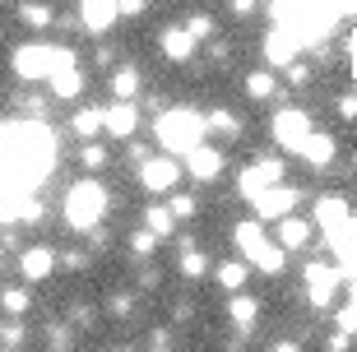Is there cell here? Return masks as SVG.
Wrapping results in <instances>:
<instances>
[{
    "mask_svg": "<svg viewBox=\"0 0 357 352\" xmlns=\"http://www.w3.org/2000/svg\"><path fill=\"white\" fill-rule=\"evenodd\" d=\"M52 135L42 125H0V176L24 190H38V181L52 171Z\"/></svg>",
    "mask_w": 357,
    "mask_h": 352,
    "instance_id": "6da1fadb",
    "label": "cell"
},
{
    "mask_svg": "<svg viewBox=\"0 0 357 352\" xmlns=\"http://www.w3.org/2000/svg\"><path fill=\"white\" fill-rule=\"evenodd\" d=\"M153 135H158V148H167V153L176 158V153H190V148L204 144L209 121L199 116L195 107H172V112H162V116H158Z\"/></svg>",
    "mask_w": 357,
    "mask_h": 352,
    "instance_id": "7a4b0ae2",
    "label": "cell"
},
{
    "mask_svg": "<svg viewBox=\"0 0 357 352\" xmlns=\"http://www.w3.org/2000/svg\"><path fill=\"white\" fill-rule=\"evenodd\" d=\"M79 66L70 47H47V42H28L14 52V75L24 79V84H38V79H52L56 70H70Z\"/></svg>",
    "mask_w": 357,
    "mask_h": 352,
    "instance_id": "3957f363",
    "label": "cell"
},
{
    "mask_svg": "<svg viewBox=\"0 0 357 352\" xmlns=\"http://www.w3.org/2000/svg\"><path fill=\"white\" fill-rule=\"evenodd\" d=\"M107 213V190L93 176H84V181L70 185V195H66V222L75 227V232H93L98 222H102Z\"/></svg>",
    "mask_w": 357,
    "mask_h": 352,
    "instance_id": "277c9868",
    "label": "cell"
},
{
    "mask_svg": "<svg viewBox=\"0 0 357 352\" xmlns=\"http://www.w3.org/2000/svg\"><path fill=\"white\" fill-rule=\"evenodd\" d=\"M237 246H241V255H246L255 269H265V274H278L283 260H288L283 246H269L265 241V227H260V222H237Z\"/></svg>",
    "mask_w": 357,
    "mask_h": 352,
    "instance_id": "5b68a950",
    "label": "cell"
},
{
    "mask_svg": "<svg viewBox=\"0 0 357 352\" xmlns=\"http://www.w3.org/2000/svg\"><path fill=\"white\" fill-rule=\"evenodd\" d=\"M339 283H344V269L339 264H306V297H311V306H334V297H339Z\"/></svg>",
    "mask_w": 357,
    "mask_h": 352,
    "instance_id": "8992f818",
    "label": "cell"
},
{
    "mask_svg": "<svg viewBox=\"0 0 357 352\" xmlns=\"http://www.w3.org/2000/svg\"><path fill=\"white\" fill-rule=\"evenodd\" d=\"M269 185H283V162H278V158H260L251 167H241V176H237V190L246 199H255L260 190H269Z\"/></svg>",
    "mask_w": 357,
    "mask_h": 352,
    "instance_id": "52a82bcc",
    "label": "cell"
},
{
    "mask_svg": "<svg viewBox=\"0 0 357 352\" xmlns=\"http://www.w3.org/2000/svg\"><path fill=\"white\" fill-rule=\"evenodd\" d=\"M176 181H181V167H176V158H172V153L139 162V185H144L149 195H167Z\"/></svg>",
    "mask_w": 357,
    "mask_h": 352,
    "instance_id": "ba28073f",
    "label": "cell"
},
{
    "mask_svg": "<svg viewBox=\"0 0 357 352\" xmlns=\"http://www.w3.org/2000/svg\"><path fill=\"white\" fill-rule=\"evenodd\" d=\"M274 139L283 144V148H292V153H302L306 139H311V121H306V112L283 107V112L274 116Z\"/></svg>",
    "mask_w": 357,
    "mask_h": 352,
    "instance_id": "9c48e42d",
    "label": "cell"
},
{
    "mask_svg": "<svg viewBox=\"0 0 357 352\" xmlns=\"http://www.w3.org/2000/svg\"><path fill=\"white\" fill-rule=\"evenodd\" d=\"M297 199H302V190H297V185H269V190H260L251 204H255V213H260V218L278 222V218H288V213L297 209Z\"/></svg>",
    "mask_w": 357,
    "mask_h": 352,
    "instance_id": "30bf717a",
    "label": "cell"
},
{
    "mask_svg": "<svg viewBox=\"0 0 357 352\" xmlns=\"http://www.w3.org/2000/svg\"><path fill=\"white\" fill-rule=\"evenodd\" d=\"M116 19H121L116 0H79V24L89 28V33H107Z\"/></svg>",
    "mask_w": 357,
    "mask_h": 352,
    "instance_id": "8fae6325",
    "label": "cell"
},
{
    "mask_svg": "<svg viewBox=\"0 0 357 352\" xmlns=\"http://www.w3.org/2000/svg\"><path fill=\"white\" fill-rule=\"evenodd\" d=\"M135 125H139L135 102H112V107H102V130L112 135V139H130Z\"/></svg>",
    "mask_w": 357,
    "mask_h": 352,
    "instance_id": "7c38bea8",
    "label": "cell"
},
{
    "mask_svg": "<svg viewBox=\"0 0 357 352\" xmlns=\"http://www.w3.org/2000/svg\"><path fill=\"white\" fill-rule=\"evenodd\" d=\"M297 47H302V42H297V38L288 33V28L278 24L274 33L265 38V61H269V66H283V70H288L292 61H297Z\"/></svg>",
    "mask_w": 357,
    "mask_h": 352,
    "instance_id": "4fadbf2b",
    "label": "cell"
},
{
    "mask_svg": "<svg viewBox=\"0 0 357 352\" xmlns=\"http://www.w3.org/2000/svg\"><path fill=\"white\" fill-rule=\"evenodd\" d=\"M56 269V255L47 246H28L24 255H19V274L28 278V283H42V278H52Z\"/></svg>",
    "mask_w": 357,
    "mask_h": 352,
    "instance_id": "5bb4252c",
    "label": "cell"
},
{
    "mask_svg": "<svg viewBox=\"0 0 357 352\" xmlns=\"http://www.w3.org/2000/svg\"><path fill=\"white\" fill-rule=\"evenodd\" d=\"M274 236H278V246H283V250H302L306 241H311V222L297 218V213H288V218L274 222Z\"/></svg>",
    "mask_w": 357,
    "mask_h": 352,
    "instance_id": "9a60e30c",
    "label": "cell"
},
{
    "mask_svg": "<svg viewBox=\"0 0 357 352\" xmlns=\"http://www.w3.org/2000/svg\"><path fill=\"white\" fill-rule=\"evenodd\" d=\"M190 176H195V181H213V176H218V171H223V148H204V144H199V148H190Z\"/></svg>",
    "mask_w": 357,
    "mask_h": 352,
    "instance_id": "2e32d148",
    "label": "cell"
},
{
    "mask_svg": "<svg viewBox=\"0 0 357 352\" xmlns=\"http://www.w3.org/2000/svg\"><path fill=\"white\" fill-rule=\"evenodd\" d=\"M353 213H348V199H339V195H325V199H316V222L325 227V232H334L339 222H348Z\"/></svg>",
    "mask_w": 357,
    "mask_h": 352,
    "instance_id": "e0dca14e",
    "label": "cell"
},
{
    "mask_svg": "<svg viewBox=\"0 0 357 352\" xmlns=\"http://www.w3.org/2000/svg\"><path fill=\"white\" fill-rule=\"evenodd\" d=\"M190 52H195V38L185 28H162V56L167 61H190Z\"/></svg>",
    "mask_w": 357,
    "mask_h": 352,
    "instance_id": "ac0fdd59",
    "label": "cell"
},
{
    "mask_svg": "<svg viewBox=\"0 0 357 352\" xmlns=\"http://www.w3.org/2000/svg\"><path fill=\"white\" fill-rule=\"evenodd\" d=\"M325 241H330V250L339 255V260H348L357 250V218H348V222H339L334 232H325Z\"/></svg>",
    "mask_w": 357,
    "mask_h": 352,
    "instance_id": "d6986e66",
    "label": "cell"
},
{
    "mask_svg": "<svg viewBox=\"0 0 357 352\" xmlns=\"http://www.w3.org/2000/svg\"><path fill=\"white\" fill-rule=\"evenodd\" d=\"M302 158L311 162V167H330V162H334V135H316V130H311Z\"/></svg>",
    "mask_w": 357,
    "mask_h": 352,
    "instance_id": "ffe728a7",
    "label": "cell"
},
{
    "mask_svg": "<svg viewBox=\"0 0 357 352\" xmlns=\"http://www.w3.org/2000/svg\"><path fill=\"white\" fill-rule=\"evenodd\" d=\"M52 93H56V98H66V102H70V98H79V93H84V75H79V66L56 70V75H52Z\"/></svg>",
    "mask_w": 357,
    "mask_h": 352,
    "instance_id": "44dd1931",
    "label": "cell"
},
{
    "mask_svg": "<svg viewBox=\"0 0 357 352\" xmlns=\"http://www.w3.org/2000/svg\"><path fill=\"white\" fill-rule=\"evenodd\" d=\"M227 315H232V325H237V329H251V325H255V315H260V306H255V297L237 292V297L227 301Z\"/></svg>",
    "mask_w": 357,
    "mask_h": 352,
    "instance_id": "7402d4cb",
    "label": "cell"
},
{
    "mask_svg": "<svg viewBox=\"0 0 357 352\" xmlns=\"http://www.w3.org/2000/svg\"><path fill=\"white\" fill-rule=\"evenodd\" d=\"M204 121H209V130L223 135V139H237V135H241V121L232 116L227 107H209V116H204Z\"/></svg>",
    "mask_w": 357,
    "mask_h": 352,
    "instance_id": "603a6c76",
    "label": "cell"
},
{
    "mask_svg": "<svg viewBox=\"0 0 357 352\" xmlns=\"http://www.w3.org/2000/svg\"><path fill=\"white\" fill-rule=\"evenodd\" d=\"M144 227L153 236H172L176 218H172V209H167V204H149V209H144Z\"/></svg>",
    "mask_w": 357,
    "mask_h": 352,
    "instance_id": "cb8c5ba5",
    "label": "cell"
},
{
    "mask_svg": "<svg viewBox=\"0 0 357 352\" xmlns=\"http://www.w3.org/2000/svg\"><path fill=\"white\" fill-rule=\"evenodd\" d=\"M246 274H251V264H246V260H227V264H218V283H223L227 292H241V287H246Z\"/></svg>",
    "mask_w": 357,
    "mask_h": 352,
    "instance_id": "d4e9b609",
    "label": "cell"
},
{
    "mask_svg": "<svg viewBox=\"0 0 357 352\" xmlns=\"http://www.w3.org/2000/svg\"><path fill=\"white\" fill-rule=\"evenodd\" d=\"M112 93H116V102H130L135 93H139V70H116V75H112Z\"/></svg>",
    "mask_w": 357,
    "mask_h": 352,
    "instance_id": "484cf974",
    "label": "cell"
},
{
    "mask_svg": "<svg viewBox=\"0 0 357 352\" xmlns=\"http://www.w3.org/2000/svg\"><path fill=\"white\" fill-rule=\"evenodd\" d=\"M70 125H75V135H84V139L98 135V130H102V107H84V112H75Z\"/></svg>",
    "mask_w": 357,
    "mask_h": 352,
    "instance_id": "4316f807",
    "label": "cell"
},
{
    "mask_svg": "<svg viewBox=\"0 0 357 352\" xmlns=\"http://www.w3.org/2000/svg\"><path fill=\"white\" fill-rule=\"evenodd\" d=\"M246 93H251L255 102L274 98V75H269V70H251V75H246Z\"/></svg>",
    "mask_w": 357,
    "mask_h": 352,
    "instance_id": "83f0119b",
    "label": "cell"
},
{
    "mask_svg": "<svg viewBox=\"0 0 357 352\" xmlns=\"http://www.w3.org/2000/svg\"><path fill=\"white\" fill-rule=\"evenodd\" d=\"M181 250H185V255H181V274L185 278H204V274H209V260H204L190 241H181Z\"/></svg>",
    "mask_w": 357,
    "mask_h": 352,
    "instance_id": "f1b7e54d",
    "label": "cell"
},
{
    "mask_svg": "<svg viewBox=\"0 0 357 352\" xmlns=\"http://www.w3.org/2000/svg\"><path fill=\"white\" fill-rule=\"evenodd\" d=\"M19 19H24L28 28H52V10L38 5V0H24V5H19Z\"/></svg>",
    "mask_w": 357,
    "mask_h": 352,
    "instance_id": "f546056e",
    "label": "cell"
},
{
    "mask_svg": "<svg viewBox=\"0 0 357 352\" xmlns=\"http://www.w3.org/2000/svg\"><path fill=\"white\" fill-rule=\"evenodd\" d=\"M28 301H33V297H28L24 287H5V292H0V306H5L10 315H24V311H28Z\"/></svg>",
    "mask_w": 357,
    "mask_h": 352,
    "instance_id": "4dcf8cb0",
    "label": "cell"
},
{
    "mask_svg": "<svg viewBox=\"0 0 357 352\" xmlns=\"http://www.w3.org/2000/svg\"><path fill=\"white\" fill-rule=\"evenodd\" d=\"M130 250H135V255H144V260H149V255L158 250V236L149 232V227H135V232H130Z\"/></svg>",
    "mask_w": 357,
    "mask_h": 352,
    "instance_id": "1f68e13d",
    "label": "cell"
},
{
    "mask_svg": "<svg viewBox=\"0 0 357 352\" xmlns=\"http://www.w3.org/2000/svg\"><path fill=\"white\" fill-rule=\"evenodd\" d=\"M185 33H190L195 42L213 38V19H209V14H190V24H185Z\"/></svg>",
    "mask_w": 357,
    "mask_h": 352,
    "instance_id": "d6a6232c",
    "label": "cell"
},
{
    "mask_svg": "<svg viewBox=\"0 0 357 352\" xmlns=\"http://www.w3.org/2000/svg\"><path fill=\"white\" fill-rule=\"evenodd\" d=\"M167 209H172L176 222H185V218H195V199H190V195H172V199H167Z\"/></svg>",
    "mask_w": 357,
    "mask_h": 352,
    "instance_id": "836d02e7",
    "label": "cell"
},
{
    "mask_svg": "<svg viewBox=\"0 0 357 352\" xmlns=\"http://www.w3.org/2000/svg\"><path fill=\"white\" fill-rule=\"evenodd\" d=\"M79 162H84V167H102V162H107V148H98V144H84V153H79Z\"/></svg>",
    "mask_w": 357,
    "mask_h": 352,
    "instance_id": "e575fe53",
    "label": "cell"
},
{
    "mask_svg": "<svg viewBox=\"0 0 357 352\" xmlns=\"http://www.w3.org/2000/svg\"><path fill=\"white\" fill-rule=\"evenodd\" d=\"M283 75H288V84H297V89H302V84H311V66H306V61H292Z\"/></svg>",
    "mask_w": 357,
    "mask_h": 352,
    "instance_id": "d590c367",
    "label": "cell"
},
{
    "mask_svg": "<svg viewBox=\"0 0 357 352\" xmlns=\"http://www.w3.org/2000/svg\"><path fill=\"white\" fill-rule=\"evenodd\" d=\"M339 334H357V306H353V301L339 311Z\"/></svg>",
    "mask_w": 357,
    "mask_h": 352,
    "instance_id": "8d00e7d4",
    "label": "cell"
},
{
    "mask_svg": "<svg viewBox=\"0 0 357 352\" xmlns=\"http://www.w3.org/2000/svg\"><path fill=\"white\" fill-rule=\"evenodd\" d=\"M339 116L357 121V93H344V98H339Z\"/></svg>",
    "mask_w": 357,
    "mask_h": 352,
    "instance_id": "74e56055",
    "label": "cell"
},
{
    "mask_svg": "<svg viewBox=\"0 0 357 352\" xmlns=\"http://www.w3.org/2000/svg\"><path fill=\"white\" fill-rule=\"evenodd\" d=\"M61 264H66V269H84V264H89V255H84V250H66V255H61Z\"/></svg>",
    "mask_w": 357,
    "mask_h": 352,
    "instance_id": "f35d334b",
    "label": "cell"
},
{
    "mask_svg": "<svg viewBox=\"0 0 357 352\" xmlns=\"http://www.w3.org/2000/svg\"><path fill=\"white\" fill-rule=\"evenodd\" d=\"M116 5H121V14H144L149 0H116Z\"/></svg>",
    "mask_w": 357,
    "mask_h": 352,
    "instance_id": "ab89813d",
    "label": "cell"
},
{
    "mask_svg": "<svg viewBox=\"0 0 357 352\" xmlns=\"http://www.w3.org/2000/svg\"><path fill=\"white\" fill-rule=\"evenodd\" d=\"M330 352H348V334H334V339H330Z\"/></svg>",
    "mask_w": 357,
    "mask_h": 352,
    "instance_id": "60d3db41",
    "label": "cell"
},
{
    "mask_svg": "<svg viewBox=\"0 0 357 352\" xmlns=\"http://www.w3.org/2000/svg\"><path fill=\"white\" fill-rule=\"evenodd\" d=\"M255 10V0H232V14H251Z\"/></svg>",
    "mask_w": 357,
    "mask_h": 352,
    "instance_id": "b9f144b4",
    "label": "cell"
},
{
    "mask_svg": "<svg viewBox=\"0 0 357 352\" xmlns=\"http://www.w3.org/2000/svg\"><path fill=\"white\" fill-rule=\"evenodd\" d=\"M274 352H302V348H297L292 339H278V343H274Z\"/></svg>",
    "mask_w": 357,
    "mask_h": 352,
    "instance_id": "7bdbcfd3",
    "label": "cell"
},
{
    "mask_svg": "<svg viewBox=\"0 0 357 352\" xmlns=\"http://www.w3.org/2000/svg\"><path fill=\"white\" fill-rule=\"evenodd\" d=\"M334 10H339V14H348V10H357V0H334Z\"/></svg>",
    "mask_w": 357,
    "mask_h": 352,
    "instance_id": "ee69618b",
    "label": "cell"
},
{
    "mask_svg": "<svg viewBox=\"0 0 357 352\" xmlns=\"http://www.w3.org/2000/svg\"><path fill=\"white\" fill-rule=\"evenodd\" d=\"M348 301L357 306V278H348Z\"/></svg>",
    "mask_w": 357,
    "mask_h": 352,
    "instance_id": "f6af8a7d",
    "label": "cell"
},
{
    "mask_svg": "<svg viewBox=\"0 0 357 352\" xmlns=\"http://www.w3.org/2000/svg\"><path fill=\"white\" fill-rule=\"evenodd\" d=\"M158 352H167V348H158Z\"/></svg>",
    "mask_w": 357,
    "mask_h": 352,
    "instance_id": "bcb514c9",
    "label": "cell"
}]
</instances>
